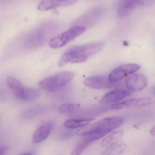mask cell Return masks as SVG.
Instances as JSON below:
<instances>
[{
  "label": "cell",
  "instance_id": "6da1fadb",
  "mask_svg": "<svg viewBox=\"0 0 155 155\" xmlns=\"http://www.w3.org/2000/svg\"><path fill=\"white\" fill-rule=\"evenodd\" d=\"M105 46L103 41H98L69 49L61 55L58 65L62 67L68 63H83L89 58L99 52Z\"/></svg>",
  "mask_w": 155,
  "mask_h": 155
},
{
  "label": "cell",
  "instance_id": "7a4b0ae2",
  "mask_svg": "<svg viewBox=\"0 0 155 155\" xmlns=\"http://www.w3.org/2000/svg\"><path fill=\"white\" fill-rule=\"evenodd\" d=\"M74 76L75 74L71 71L59 72L42 79L39 83V86L46 91H56L70 82Z\"/></svg>",
  "mask_w": 155,
  "mask_h": 155
},
{
  "label": "cell",
  "instance_id": "3957f363",
  "mask_svg": "<svg viewBox=\"0 0 155 155\" xmlns=\"http://www.w3.org/2000/svg\"><path fill=\"white\" fill-rule=\"evenodd\" d=\"M86 30V28L85 26L80 25L74 26L51 39L49 42V46L53 49L62 48L84 33Z\"/></svg>",
  "mask_w": 155,
  "mask_h": 155
},
{
  "label": "cell",
  "instance_id": "277c9868",
  "mask_svg": "<svg viewBox=\"0 0 155 155\" xmlns=\"http://www.w3.org/2000/svg\"><path fill=\"white\" fill-rule=\"evenodd\" d=\"M46 26L37 28L29 33L24 39V46L29 48H34L43 45L51 34L52 30L51 27Z\"/></svg>",
  "mask_w": 155,
  "mask_h": 155
},
{
  "label": "cell",
  "instance_id": "5b68a950",
  "mask_svg": "<svg viewBox=\"0 0 155 155\" xmlns=\"http://www.w3.org/2000/svg\"><path fill=\"white\" fill-rule=\"evenodd\" d=\"M124 121V119L120 117H109L102 119L84 129H97L104 130L109 133L120 127Z\"/></svg>",
  "mask_w": 155,
  "mask_h": 155
},
{
  "label": "cell",
  "instance_id": "8992f818",
  "mask_svg": "<svg viewBox=\"0 0 155 155\" xmlns=\"http://www.w3.org/2000/svg\"><path fill=\"white\" fill-rule=\"evenodd\" d=\"M154 101V100L152 98H136L127 100L119 103L111 104L110 105V109L120 110L142 107L153 104Z\"/></svg>",
  "mask_w": 155,
  "mask_h": 155
},
{
  "label": "cell",
  "instance_id": "52a82bcc",
  "mask_svg": "<svg viewBox=\"0 0 155 155\" xmlns=\"http://www.w3.org/2000/svg\"><path fill=\"white\" fill-rule=\"evenodd\" d=\"M140 68L138 64L133 63L121 65L113 70L108 76L109 78L113 83H117L127 75L137 71Z\"/></svg>",
  "mask_w": 155,
  "mask_h": 155
},
{
  "label": "cell",
  "instance_id": "ba28073f",
  "mask_svg": "<svg viewBox=\"0 0 155 155\" xmlns=\"http://www.w3.org/2000/svg\"><path fill=\"white\" fill-rule=\"evenodd\" d=\"M84 85L91 88L97 90L107 89L116 87L117 83H113L109 77L96 76L85 79Z\"/></svg>",
  "mask_w": 155,
  "mask_h": 155
},
{
  "label": "cell",
  "instance_id": "9c48e42d",
  "mask_svg": "<svg viewBox=\"0 0 155 155\" xmlns=\"http://www.w3.org/2000/svg\"><path fill=\"white\" fill-rule=\"evenodd\" d=\"M125 84L127 88L130 91H140L147 86V78L143 74L136 73L128 77L126 80Z\"/></svg>",
  "mask_w": 155,
  "mask_h": 155
},
{
  "label": "cell",
  "instance_id": "30bf717a",
  "mask_svg": "<svg viewBox=\"0 0 155 155\" xmlns=\"http://www.w3.org/2000/svg\"><path fill=\"white\" fill-rule=\"evenodd\" d=\"M13 94L18 100L24 102H31L37 100L39 97L40 92L36 89L25 87L22 85Z\"/></svg>",
  "mask_w": 155,
  "mask_h": 155
},
{
  "label": "cell",
  "instance_id": "8fae6325",
  "mask_svg": "<svg viewBox=\"0 0 155 155\" xmlns=\"http://www.w3.org/2000/svg\"><path fill=\"white\" fill-rule=\"evenodd\" d=\"M143 1H120L118 8V14L120 18L127 17L132 12L135 8L145 5Z\"/></svg>",
  "mask_w": 155,
  "mask_h": 155
},
{
  "label": "cell",
  "instance_id": "7c38bea8",
  "mask_svg": "<svg viewBox=\"0 0 155 155\" xmlns=\"http://www.w3.org/2000/svg\"><path fill=\"white\" fill-rule=\"evenodd\" d=\"M81 138L71 151V155H81L89 146L96 141L94 137L88 133L80 134Z\"/></svg>",
  "mask_w": 155,
  "mask_h": 155
},
{
  "label": "cell",
  "instance_id": "4fadbf2b",
  "mask_svg": "<svg viewBox=\"0 0 155 155\" xmlns=\"http://www.w3.org/2000/svg\"><path fill=\"white\" fill-rule=\"evenodd\" d=\"M53 127L51 122H46L40 126L34 132L32 137V142L39 144L43 142L49 137Z\"/></svg>",
  "mask_w": 155,
  "mask_h": 155
},
{
  "label": "cell",
  "instance_id": "5bb4252c",
  "mask_svg": "<svg viewBox=\"0 0 155 155\" xmlns=\"http://www.w3.org/2000/svg\"><path fill=\"white\" fill-rule=\"evenodd\" d=\"M130 92L125 90L117 89L106 93L101 100L102 104H109L117 102L129 96Z\"/></svg>",
  "mask_w": 155,
  "mask_h": 155
},
{
  "label": "cell",
  "instance_id": "9a60e30c",
  "mask_svg": "<svg viewBox=\"0 0 155 155\" xmlns=\"http://www.w3.org/2000/svg\"><path fill=\"white\" fill-rule=\"evenodd\" d=\"M76 2V1H43L38 5V9L39 11H45L55 8L70 6Z\"/></svg>",
  "mask_w": 155,
  "mask_h": 155
},
{
  "label": "cell",
  "instance_id": "2e32d148",
  "mask_svg": "<svg viewBox=\"0 0 155 155\" xmlns=\"http://www.w3.org/2000/svg\"><path fill=\"white\" fill-rule=\"evenodd\" d=\"M95 118L71 119L66 120L64 126L68 129H76L88 126Z\"/></svg>",
  "mask_w": 155,
  "mask_h": 155
},
{
  "label": "cell",
  "instance_id": "e0dca14e",
  "mask_svg": "<svg viewBox=\"0 0 155 155\" xmlns=\"http://www.w3.org/2000/svg\"><path fill=\"white\" fill-rule=\"evenodd\" d=\"M123 135V131L117 130L111 133L107 137H105L101 142V145L103 147H109L111 145L118 143L119 140L122 137Z\"/></svg>",
  "mask_w": 155,
  "mask_h": 155
},
{
  "label": "cell",
  "instance_id": "ac0fdd59",
  "mask_svg": "<svg viewBox=\"0 0 155 155\" xmlns=\"http://www.w3.org/2000/svg\"><path fill=\"white\" fill-rule=\"evenodd\" d=\"M126 147L125 143L118 142L108 147L101 155H119L125 150Z\"/></svg>",
  "mask_w": 155,
  "mask_h": 155
},
{
  "label": "cell",
  "instance_id": "d6986e66",
  "mask_svg": "<svg viewBox=\"0 0 155 155\" xmlns=\"http://www.w3.org/2000/svg\"><path fill=\"white\" fill-rule=\"evenodd\" d=\"M79 104L76 103H67L61 105L58 110L61 114L71 113L77 111L80 108Z\"/></svg>",
  "mask_w": 155,
  "mask_h": 155
},
{
  "label": "cell",
  "instance_id": "ffe728a7",
  "mask_svg": "<svg viewBox=\"0 0 155 155\" xmlns=\"http://www.w3.org/2000/svg\"><path fill=\"white\" fill-rule=\"evenodd\" d=\"M6 81L7 86L13 93L22 85L19 81L13 77H7Z\"/></svg>",
  "mask_w": 155,
  "mask_h": 155
},
{
  "label": "cell",
  "instance_id": "44dd1931",
  "mask_svg": "<svg viewBox=\"0 0 155 155\" xmlns=\"http://www.w3.org/2000/svg\"><path fill=\"white\" fill-rule=\"evenodd\" d=\"M150 134L152 136H155V126H154L150 130Z\"/></svg>",
  "mask_w": 155,
  "mask_h": 155
},
{
  "label": "cell",
  "instance_id": "7402d4cb",
  "mask_svg": "<svg viewBox=\"0 0 155 155\" xmlns=\"http://www.w3.org/2000/svg\"><path fill=\"white\" fill-rule=\"evenodd\" d=\"M6 151V148L5 147H1V155H3L4 152Z\"/></svg>",
  "mask_w": 155,
  "mask_h": 155
},
{
  "label": "cell",
  "instance_id": "603a6c76",
  "mask_svg": "<svg viewBox=\"0 0 155 155\" xmlns=\"http://www.w3.org/2000/svg\"><path fill=\"white\" fill-rule=\"evenodd\" d=\"M32 155L31 153H23V154H21V155Z\"/></svg>",
  "mask_w": 155,
  "mask_h": 155
},
{
  "label": "cell",
  "instance_id": "cb8c5ba5",
  "mask_svg": "<svg viewBox=\"0 0 155 155\" xmlns=\"http://www.w3.org/2000/svg\"><path fill=\"white\" fill-rule=\"evenodd\" d=\"M154 93H155V87L154 88Z\"/></svg>",
  "mask_w": 155,
  "mask_h": 155
}]
</instances>
